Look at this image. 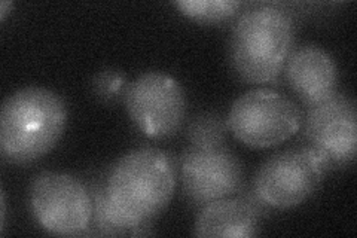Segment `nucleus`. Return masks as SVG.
<instances>
[{
	"mask_svg": "<svg viewBox=\"0 0 357 238\" xmlns=\"http://www.w3.org/2000/svg\"><path fill=\"white\" fill-rule=\"evenodd\" d=\"M67 124L64 100L43 87L10 94L0 112V151L14 164L38 161L54 149Z\"/></svg>",
	"mask_w": 357,
	"mask_h": 238,
	"instance_id": "1",
	"label": "nucleus"
},
{
	"mask_svg": "<svg viewBox=\"0 0 357 238\" xmlns=\"http://www.w3.org/2000/svg\"><path fill=\"white\" fill-rule=\"evenodd\" d=\"M176 165L158 147L130 151L110 167L105 188L110 201L127 219L149 228L169 206L176 189Z\"/></svg>",
	"mask_w": 357,
	"mask_h": 238,
	"instance_id": "2",
	"label": "nucleus"
},
{
	"mask_svg": "<svg viewBox=\"0 0 357 238\" xmlns=\"http://www.w3.org/2000/svg\"><path fill=\"white\" fill-rule=\"evenodd\" d=\"M294 45V20L278 5L244 10L234 24L229 59L234 70L250 84H268L284 69Z\"/></svg>",
	"mask_w": 357,
	"mask_h": 238,
	"instance_id": "3",
	"label": "nucleus"
},
{
	"mask_svg": "<svg viewBox=\"0 0 357 238\" xmlns=\"http://www.w3.org/2000/svg\"><path fill=\"white\" fill-rule=\"evenodd\" d=\"M329 164L312 146L290 147L271 155L255 176V195L264 206L292 209L319 189Z\"/></svg>",
	"mask_w": 357,
	"mask_h": 238,
	"instance_id": "4",
	"label": "nucleus"
},
{
	"mask_svg": "<svg viewBox=\"0 0 357 238\" xmlns=\"http://www.w3.org/2000/svg\"><path fill=\"white\" fill-rule=\"evenodd\" d=\"M227 124L243 144L266 149L294 137L303 126V112L274 89L255 88L234 101Z\"/></svg>",
	"mask_w": 357,
	"mask_h": 238,
	"instance_id": "5",
	"label": "nucleus"
},
{
	"mask_svg": "<svg viewBox=\"0 0 357 238\" xmlns=\"http://www.w3.org/2000/svg\"><path fill=\"white\" fill-rule=\"evenodd\" d=\"M30 207L45 231L55 235H82L93 223V197L76 177L43 172L31 180Z\"/></svg>",
	"mask_w": 357,
	"mask_h": 238,
	"instance_id": "6",
	"label": "nucleus"
},
{
	"mask_svg": "<svg viewBox=\"0 0 357 238\" xmlns=\"http://www.w3.org/2000/svg\"><path fill=\"white\" fill-rule=\"evenodd\" d=\"M124 101L130 119L149 139L172 137L186 117L182 85L162 72L137 76L127 85Z\"/></svg>",
	"mask_w": 357,
	"mask_h": 238,
	"instance_id": "7",
	"label": "nucleus"
},
{
	"mask_svg": "<svg viewBox=\"0 0 357 238\" xmlns=\"http://www.w3.org/2000/svg\"><path fill=\"white\" fill-rule=\"evenodd\" d=\"M243 165L222 144H189L181 160V180L185 195L197 206L232 197L243 185Z\"/></svg>",
	"mask_w": 357,
	"mask_h": 238,
	"instance_id": "8",
	"label": "nucleus"
},
{
	"mask_svg": "<svg viewBox=\"0 0 357 238\" xmlns=\"http://www.w3.org/2000/svg\"><path fill=\"white\" fill-rule=\"evenodd\" d=\"M307 107L303 124L311 146L326 158L329 167L351 164L357 151L354 100L337 93L319 105Z\"/></svg>",
	"mask_w": 357,
	"mask_h": 238,
	"instance_id": "9",
	"label": "nucleus"
},
{
	"mask_svg": "<svg viewBox=\"0 0 357 238\" xmlns=\"http://www.w3.org/2000/svg\"><path fill=\"white\" fill-rule=\"evenodd\" d=\"M284 67L289 87L307 106L319 105L337 94V63L321 47L303 45L294 50Z\"/></svg>",
	"mask_w": 357,
	"mask_h": 238,
	"instance_id": "10",
	"label": "nucleus"
},
{
	"mask_svg": "<svg viewBox=\"0 0 357 238\" xmlns=\"http://www.w3.org/2000/svg\"><path fill=\"white\" fill-rule=\"evenodd\" d=\"M259 210L245 198H222L199 210L195 221L197 237L248 238L258 234Z\"/></svg>",
	"mask_w": 357,
	"mask_h": 238,
	"instance_id": "11",
	"label": "nucleus"
},
{
	"mask_svg": "<svg viewBox=\"0 0 357 238\" xmlns=\"http://www.w3.org/2000/svg\"><path fill=\"white\" fill-rule=\"evenodd\" d=\"M93 197V223L103 235H144L148 228H140L122 214L110 201L105 184L91 186Z\"/></svg>",
	"mask_w": 357,
	"mask_h": 238,
	"instance_id": "12",
	"label": "nucleus"
},
{
	"mask_svg": "<svg viewBox=\"0 0 357 238\" xmlns=\"http://www.w3.org/2000/svg\"><path fill=\"white\" fill-rule=\"evenodd\" d=\"M183 15L203 24H216L238 14L243 3L232 0H181L173 3Z\"/></svg>",
	"mask_w": 357,
	"mask_h": 238,
	"instance_id": "13",
	"label": "nucleus"
},
{
	"mask_svg": "<svg viewBox=\"0 0 357 238\" xmlns=\"http://www.w3.org/2000/svg\"><path fill=\"white\" fill-rule=\"evenodd\" d=\"M228 124L213 113L197 117L188 128L189 144H222L225 143Z\"/></svg>",
	"mask_w": 357,
	"mask_h": 238,
	"instance_id": "14",
	"label": "nucleus"
},
{
	"mask_svg": "<svg viewBox=\"0 0 357 238\" xmlns=\"http://www.w3.org/2000/svg\"><path fill=\"white\" fill-rule=\"evenodd\" d=\"M96 91L98 93L100 97H115L118 93L122 91V88L127 87L126 85V76L121 72H114V70H106L103 73H100L96 77Z\"/></svg>",
	"mask_w": 357,
	"mask_h": 238,
	"instance_id": "15",
	"label": "nucleus"
},
{
	"mask_svg": "<svg viewBox=\"0 0 357 238\" xmlns=\"http://www.w3.org/2000/svg\"><path fill=\"white\" fill-rule=\"evenodd\" d=\"M14 3L13 2H2L0 3V20H5L6 15L13 10Z\"/></svg>",
	"mask_w": 357,
	"mask_h": 238,
	"instance_id": "16",
	"label": "nucleus"
}]
</instances>
